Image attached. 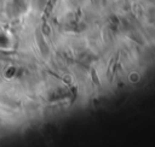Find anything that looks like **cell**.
Segmentation results:
<instances>
[{
  "instance_id": "1",
  "label": "cell",
  "mask_w": 155,
  "mask_h": 147,
  "mask_svg": "<svg viewBox=\"0 0 155 147\" xmlns=\"http://www.w3.org/2000/svg\"><path fill=\"white\" fill-rule=\"evenodd\" d=\"M91 74H92V80H93V82H94V83H97V86H99V81H98V77H97V75H96L94 69H92Z\"/></svg>"
}]
</instances>
